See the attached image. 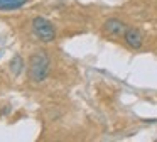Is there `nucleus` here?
I'll use <instances>...</instances> for the list:
<instances>
[{"label":"nucleus","instance_id":"obj_4","mask_svg":"<svg viewBox=\"0 0 157 142\" xmlns=\"http://www.w3.org/2000/svg\"><path fill=\"white\" fill-rule=\"evenodd\" d=\"M123 39H125V42L128 44L130 47H133V49H139V47L142 46V41H144L139 29H127L125 34H123Z\"/></svg>","mask_w":157,"mask_h":142},{"label":"nucleus","instance_id":"obj_5","mask_svg":"<svg viewBox=\"0 0 157 142\" xmlns=\"http://www.w3.org/2000/svg\"><path fill=\"white\" fill-rule=\"evenodd\" d=\"M27 0H0V10H12L22 7Z\"/></svg>","mask_w":157,"mask_h":142},{"label":"nucleus","instance_id":"obj_3","mask_svg":"<svg viewBox=\"0 0 157 142\" xmlns=\"http://www.w3.org/2000/svg\"><path fill=\"white\" fill-rule=\"evenodd\" d=\"M103 27H105V30L110 34V36H123L125 30H127V26L118 19H108Z\"/></svg>","mask_w":157,"mask_h":142},{"label":"nucleus","instance_id":"obj_2","mask_svg":"<svg viewBox=\"0 0 157 142\" xmlns=\"http://www.w3.org/2000/svg\"><path fill=\"white\" fill-rule=\"evenodd\" d=\"M32 30H34L36 36L41 41H44V42H49V41H52L56 37L52 24L49 22L48 19H44V17H36V19L32 20Z\"/></svg>","mask_w":157,"mask_h":142},{"label":"nucleus","instance_id":"obj_1","mask_svg":"<svg viewBox=\"0 0 157 142\" xmlns=\"http://www.w3.org/2000/svg\"><path fill=\"white\" fill-rule=\"evenodd\" d=\"M49 71V59L44 51H37L31 56L29 61V74L32 81H42Z\"/></svg>","mask_w":157,"mask_h":142},{"label":"nucleus","instance_id":"obj_6","mask_svg":"<svg viewBox=\"0 0 157 142\" xmlns=\"http://www.w3.org/2000/svg\"><path fill=\"white\" fill-rule=\"evenodd\" d=\"M22 66H24V61H22L21 56H15L14 59L10 61V69L14 74H19L22 71Z\"/></svg>","mask_w":157,"mask_h":142}]
</instances>
